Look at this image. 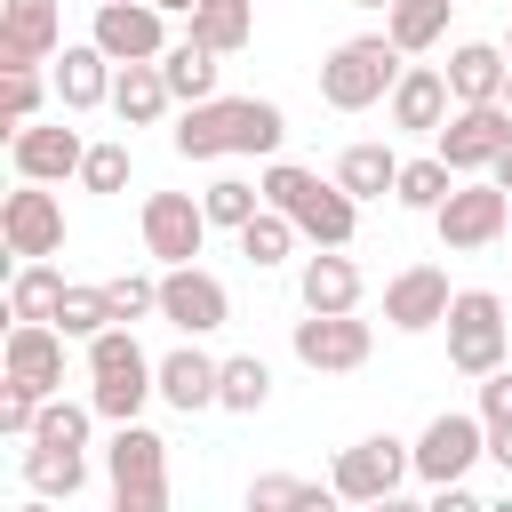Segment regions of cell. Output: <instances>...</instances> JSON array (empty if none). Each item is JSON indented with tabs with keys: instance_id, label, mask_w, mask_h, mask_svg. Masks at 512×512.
Masks as SVG:
<instances>
[{
	"instance_id": "obj_27",
	"label": "cell",
	"mask_w": 512,
	"mask_h": 512,
	"mask_svg": "<svg viewBox=\"0 0 512 512\" xmlns=\"http://www.w3.org/2000/svg\"><path fill=\"white\" fill-rule=\"evenodd\" d=\"M184 32H192L200 48H216V56H240V48L256 40V0H200V8L184 16Z\"/></svg>"
},
{
	"instance_id": "obj_32",
	"label": "cell",
	"mask_w": 512,
	"mask_h": 512,
	"mask_svg": "<svg viewBox=\"0 0 512 512\" xmlns=\"http://www.w3.org/2000/svg\"><path fill=\"white\" fill-rule=\"evenodd\" d=\"M24 480H32V496H80L88 488V448H40V440H24Z\"/></svg>"
},
{
	"instance_id": "obj_46",
	"label": "cell",
	"mask_w": 512,
	"mask_h": 512,
	"mask_svg": "<svg viewBox=\"0 0 512 512\" xmlns=\"http://www.w3.org/2000/svg\"><path fill=\"white\" fill-rule=\"evenodd\" d=\"M352 8H392V0H352Z\"/></svg>"
},
{
	"instance_id": "obj_17",
	"label": "cell",
	"mask_w": 512,
	"mask_h": 512,
	"mask_svg": "<svg viewBox=\"0 0 512 512\" xmlns=\"http://www.w3.org/2000/svg\"><path fill=\"white\" fill-rule=\"evenodd\" d=\"M8 160H16V176H32V184H80L88 136L64 128V120H24V128H8Z\"/></svg>"
},
{
	"instance_id": "obj_1",
	"label": "cell",
	"mask_w": 512,
	"mask_h": 512,
	"mask_svg": "<svg viewBox=\"0 0 512 512\" xmlns=\"http://www.w3.org/2000/svg\"><path fill=\"white\" fill-rule=\"evenodd\" d=\"M288 144V112L272 96H208V104H184L176 120V152L184 160H280Z\"/></svg>"
},
{
	"instance_id": "obj_15",
	"label": "cell",
	"mask_w": 512,
	"mask_h": 512,
	"mask_svg": "<svg viewBox=\"0 0 512 512\" xmlns=\"http://www.w3.org/2000/svg\"><path fill=\"white\" fill-rule=\"evenodd\" d=\"M88 40L112 64H152V56H168V8L160 0H96Z\"/></svg>"
},
{
	"instance_id": "obj_33",
	"label": "cell",
	"mask_w": 512,
	"mask_h": 512,
	"mask_svg": "<svg viewBox=\"0 0 512 512\" xmlns=\"http://www.w3.org/2000/svg\"><path fill=\"white\" fill-rule=\"evenodd\" d=\"M448 16H456V0H392V8H384V32H392L408 56H424V48L448 40Z\"/></svg>"
},
{
	"instance_id": "obj_29",
	"label": "cell",
	"mask_w": 512,
	"mask_h": 512,
	"mask_svg": "<svg viewBox=\"0 0 512 512\" xmlns=\"http://www.w3.org/2000/svg\"><path fill=\"white\" fill-rule=\"evenodd\" d=\"M344 504L336 480H296V472H256L248 480V512H328Z\"/></svg>"
},
{
	"instance_id": "obj_45",
	"label": "cell",
	"mask_w": 512,
	"mask_h": 512,
	"mask_svg": "<svg viewBox=\"0 0 512 512\" xmlns=\"http://www.w3.org/2000/svg\"><path fill=\"white\" fill-rule=\"evenodd\" d=\"M160 8H168V16H192V8H200V0H160Z\"/></svg>"
},
{
	"instance_id": "obj_26",
	"label": "cell",
	"mask_w": 512,
	"mask_h": 512,
	"mask_svg": "<svg viewBox=\"0 0 512 512\" xmlns=\"http://www.w3.org/2000/svg\"><path fill=\"white\" fill-rule=\"evenodd\" d=\"M64 304V272L48 256H16L8 264V320H56Z\"/></svg>"
},
{
	"instance_id": "obj_2",
	"label": "cell",
	"mask_w": 512,
	"mask_h": 512,
	"mask_svg": "<svg viewBox=\"0 0 512 512\" xmlns=\"http://www.w3.org/2000/svg\"><path fill=\"white\" fill-rule=\"evenodd\" d=\"M256 184H264L272 208L296 216V232H304L312 248H352V232H360V200H352L336 176H320V168H304V160H264Z\"/></svg>"
},
{
	"instance_id": "obj_44",
	"label": "cell",
	"mask_w": 512,
	"mask_h": 512,
	"mask_svg": "<svg viewBox=\"0 0 512 512\" xmlns=\"http://www.w3.org/2000/svg\"><path fill=\"white\" fill-rule=\"evenodd\" d=\"M488 176H496V184H504V192H512V144H504V152H496V168H488Z\"/></svg>"
},
{
	"instance_id": "obj_20",
	"label": "cell",
	"mask_w": 512,
	"mask_h": 512,
	"mask_svg": "<svg viewBox=\"0 0 512 512\" xmlns=\"http://www.w3.org/2000/svg\"><path fill=\"white\" fill-rule=\"evenodd\" d=\"M384 112H392V128H408V136H440V120L456 112V88H448L440 64H408V72L392 80Z\"/></svg>"
},
{
	"instance_id": "obj_38",
	"label": "cell",
	"mask_w": 512,
	"mask_h": 512,
	"mask_svg": "<svg viewBox=\"0 0 512 512\" xmlns=\"http://www.w3.org/2000/svg\"><path fill=\"white\" fill-rule=\"evenodd\" d=\"M104 296H112V320H160V272H112L104 280Z\"/></svg>"
},
{
	"instance_id": "obj_48",
	"label": "cell",
	"mask_w": 512,
	"mask_h": 512,
	"mask_svg": "<svg viewBox=\"0 0 512 512\" xmlns=\"http://www.w3.org/2000/svg\"><path fill=\"white\" fill-rule=\"evenodd\" d=\"M504 56H512V32H504Z\"/></svg>"
},
{
	"instance_id": "obj_35",
	"label": "cell",
	"mask_w": 512,
	"mask_h": 512,
	"mask_svg": "<svg viewBox=\"0 0 512 512\" xmlns=\"http://www.w3.org/2000/svg\"><path fill=\"white\" fill-rule=\"evenodd\" d=\"M56 328H64L72 344H88V336H104V328H112V296H104V280H64V304H56Z\"/></svg>"
},
{
	"instance_id": "obj_23",
	"label": "cell",
	"mask_w": 512,
	"mask_h": 512,
	"mask_svg": "<svg viewBox=\"0 0 512 512\" xmlns=\"http://www.w3.org/2000/svg\"><path fill=\"white\" fill-rule=\"evenodd\" d=\"M112 56L96 48V40H64L56 48V96H64V112H96V104H112Z\"/></svg>"
},
{
	"instance_id": "obj_39",
	"label": "cell",
	"mask_w": 512,
	"mask_h": 512,
	"mask_svg": "<svg viewBox=\"0 0 512 512\" xmlns=\"http://www.w3.org/2000/svg\"><path fill=\"white\" fill-rule=\"evenodd\" d=\"M80 192H128V144H88V160H80Z\"/></svg>"
},
{
	"instance_id": "obj_18",
	"label": "cell",
	"mask_w": 512,
	"mask_h": 512,
	"mask_svg": "<svg viewBox=\"0 0 512 512\" xmlns=\"http://www.w3.org/2000/svg\"><path fill=\"white\" fill-rule=\"evenodd\" d=\"M448 304H456V288H448V272H440V264H400V272L384 280V320H392L400 336L440 328V320H448Z\"/></svg>"
},
{
	"instance_id": "obj_19",
	"label": "cell",
	"mask_w": 512,
	"mask_h": 512,
	"mask_svg": "<svg viewBox=\"0 0 512 512\" xmlns=\"http://www.w3.org/2000/svg\"><path fill=\"white\" fill-rule=\"evenodd\" d=\"M64 48V8L56 0H0V72L48 64Z\"/></svg>"
},
{
	"instance_id": "obj_8",
	"label": "cell",
	"mask_w": 512,
	"mask_h": 512,
	"mask_svg": "<svg viewBox=\"0 0 512 512\" xmlns=\"http://www.w3.org/2000/svg\"><path fill=\"white\" fill-rule=\"evenodd\" d=\"M504 224H512V192H504L496 176H456V192L432 208V232H440V248H456V256L496 248Z\"/></svg>"
},
{
	"instance_id": "obj_22",
	"label": "cell",
	"mask_w": 512,
	"mask_h": 512,
	"mask_svg": "<svg viewBox=\"0 0 512 512\" xmlns=\"http://www.w3.org/2000/svg\"><path fill=\"white\" fill-rule=\"evenodd\" d=\"M296 296H304V312H360L368 280H360V264L344 248H312L304 272H296Z\"/></svg>"
},
{
	"instance_id": "obj_30",
	"label": "cell",
	"mask_w": 512,
	"mask_h": 512,
	"mask_svg": "<svg viewBox=\"0 0 512 512\" xmlns=\"http://www.w3.org/2000/svg\"><path fill=\"white\" fill-rule=\"evenodd\" d=\"M160 72H168V88H176V104H208V96H224V88H216V72H224V64H216V48H200L192 32H184V40H168V56H160Z\"/></svg>"
},
{
	"instance_id": "obj_43",
	"label": "cell",
	"mask_w": 512,
	"mask_h": 512,
	"mask_svg": "<svg viewBox=\"0 0 512 512\" xmlns=\"http://www.w3.org/2000/svg\"><path fill=\"white\" fill-rule=\"evenodd\" d=\"M488 464L512 480V424H488Z\"/></svg>"
},
{
	"instance_id": "obj_31",
	"label": "cell",
	"mask_w": 512,
	"mask_h": 512,
	"mask_svg": "<svg viewBox=\"0 0 512 512\" xmlns=\"http://www.w3.org/2000/svg\"><path fill=\"white\" fill-rule=\"evenodd\" d=\"M232 240H240V256H248L256 272H272V264H288V256H296V240H304V232H296V216H288V208H272V200H264Z\"/></svg>"
},
{
	"instance_id": "obj_40",
	"label": "cell",
	"mask_w": 512,
	"mask_h": 512,
	"mask_svg": "<svg viewBox=\"0 0 512 512\" xmlns=\"http://www.w3.org/2000/svg\"><path fill=\"white\" fill-rule=\"evenodd\" d=\"M0 80H8V128L40 120V104H48V80H40V64H24V72H0Z\"/></svg>"
},
{
	"instance_id": "obj_47",
	"label": "cell",
	"mask_w": 512,
	"mask_h": 512,
	"mask_svg": "<svg viewBox=\"0 0 512 512\" xmlns=\"http://www.w3.org/2000/svg\"><path fill=\"white\" fill-rule=\"evenodd\" d=\"M504 104H512V80H504Z\"/></svg>"
},
{
	"instance_id": "obj_12",
	"label": "cell",
	"mask_w": 512,
	"mask_h": 512,
	"mask_svg": "<svg viewBox=\"0 0 512 512\" xmlns=\"http://www.w3.org/2000/svg\"><path fill=\"white\" fill-rule=\"evenodd\" d=\"M144 256L152 264H192L200 248H208V208H200V192H144Z\"/></svg>"
},
{
	"instance_id": "obj_36",
	"label": "cell",
	"mask_w": 512,
	"mask_h": 512,
	"mask_svg": "<svg viewBox=\"0 0 512 512\" xmlns=\"http://www.w3.org/2000/svg\"><path fill=\"white\" fill-rule=\"evenodd\" d=\"M264 400H272V368H264V352H232V360H224V392H216V408L256 416Z\"/></svg>"
},
{
	"instance_id": "obj_13",
	"label": "cell",
	"mask_w": 512,
	"mask_h": 512,
	"mask_svg": "<svg viewBox=\"0 0 512 512\" xmlns=\"http://www.w3.org/2000/svg\"><path fill=\"white\" fill-rule=\"evenodd\" d=\"M160 320L176 336H216L232 320V288L200 264H160Z\"/></svg>"
},
{
	"instance_id": "obj_42",
	"label": "cell",
	"mask_w": 512,
	"mask_h": 512,
	"mask_svg": "<svg viewBox=\"0 0 512 512\" xmlns=\"http://www.w3.org/2000/svg\"><path fill=\"white\" fill-rule=\"evenodd\" d=\"M432 504H440V512H480V496H472V480H448V488H432Z\"/></svg>"
},
{
	"instance_id": "obj_24",
	"label": "cell",
	"mask_w": 512,
	"mask_h": 512,
	"mask_svg": "<svg viewBox=\"0 0 512 512\" xmlns=\"http://www.w3.org/2000/svg\"><path fill=\"white\" fill-rule=\"evenodd\" d=\"M440 72H448L456 104H488V96H504V80H512V56H504V40H456Z\"/></svg>"
},
{
	"instance_id": "obj_11",
	"label": "cell",
	"mask_w": 512,
	"mask_h": 512,
	"mask_svg": "<svg viewBox=\"0 0 512 512\" xmlns=\"http://www.w3.org/2000/svg\"><path fill=\"white\" fill-rule=\"evenodd\" d=\"M504 144H512V104H504V96H488V104H456V112L440 120V136H432V152H440L456 176H488Z\"/></svg>"
},
{
	"instance_id": "obj_3",
	"label": "cell",
	"mask_w": 512,
	"mask_h": 512,
	"mask_svg": "<svg viewBox=\"0 0 512 512\" xmlns=\"http://www.w3.org/2000/svg\"><path fill=\"white\" fill-rule=\"evenodd\" d=\"M80 360H88V400H96L104 424H128V416H144V400H160V360L136 344L128 320H112L104 336H88Z\"/></svg>"
},
{
	"instance_id": "obj_5",
	"label": "cell",
	"mask_w": 512,
	"mask_h": 512,
	"mask_svg": "<svg viewBox=\"0 0 512 512\" xmlns=\"http://www.w3.org/2000/svg\"><path fill=\"white\" fill-rule=\"evenodd\" d=\"M104 480H112V512H168V440H160L144 416L112 424V440H104Z\"/></svg>"
},
{
	"instance_id": "obj_9",
	"label": "cell",
	"mask_w": 512,
	"mask_h": 512,
	"mask_svg": "<svg viewBox=\"0 0 512 512\" xmlns=\"http://www.w3.org/2000/svg\"><path fill=\"white\" fill-rule=\"evenodd\" d=\"M288 352H296L312 376H352V368H368L376 328H368L360 312H304V320L288 328Z\"/></svg>"
},
{
	"instance_id": "obj_10",
	"label": "cell",
	"mask_w": 512,
	"mask_h": 512,
	"mask_svg": "<svg viewBox=\"0 0 512 512\" xmlns=\"http://www.w3.org/2000/svg\"><path fill=\"white\" fill-rule=\"evenodd\" d=\"M480 456H488V424H480V408H440V416L416 432V480H424V488L472 480Z\"/></svg>"
},
{
	"instance_id": "obj_41",
	"label": "cell",
	"mask_w": 512,
	"mask_h": 512,
	"mask_svg": "<svg viewBox=\"0 0 512 512\" xmlns=\"http://www.w3.org/2000/svg\"><path fill=\"white\" fill-rule=\"evenodd\" d=\"M480 424H512V360L480 376Z\"/></svg>"
},
{
	"instance_id": "obj_14",
	"label": "cell",
	"mask_w": 512,
	"mask_h": 512,
	"mask_svg": "<svg viewBox=\"0 0 512 512\" xmlns=\"http://www.w3.org/2000/svg\"><path fill=\"white\" fill-rule=\"evenodd\" d=\"M64 328L56 320H8V344H0V384H24L40 400L64 392Z\"/></svg>"
},
{
	"instance_id": "obj_25",
	"label": "cell",
	"mask_w": 512,
	"mask_h": 512,
	"mask_svg": "<svg viewBox=\"0 0 512 512\" xmlns=\"http://www.w3.org/2000/svg\"><path fill=\"white\" fill-rule=\"evenodd\" d=\"M168 104H176V88H168L160 56H152V64H120V72H112V112H120V128H152Z\"/></svg>"
},
{
	"instance_id": "obj_4",
	"label": "cell",
	"mask_w": 512,
	"mask_h": 512,
	"mask_svg": "<svg viewBox=\"0 0 512 512\" xmlns=\"http://www.w3.org/2000/svg\"><path fill=\"white\" fill-rule=\"evenodd\" d=\"M400 72H408V48L392 32H352V40H336L320 56V104L328 112H368V104L392 96Z\"/></svg>"
},
{
	"instance_id": "obj_37",
	"label": "cell",
	"mask_w": 512,
	"mask_h": 512,
	"mask_svg": "<svg viewBox=\"0 0 512 512\" xmlns=\"http://www.w3.org/2000/svg\"><path fill=\"white\" fill-rule=\"evenodd\" d=\"M200 208H208L216 232H240V224L264 208V184H256V176H216V184L200 192Z\"/></svg>"
},
{
	"instance_id": "obj_6",
	"label": "cell",
	"mask_w": 512,
	"mask_h": 512,
	"mask_svg": "<svg viewBox=\"0 0 512 512\" xmlns=\"http://www.w3.org/2000/svg\"><path fill=\"white\" fill-rule=\"evenodd\" d=\"M336 496L344 504H392L408 480H416V440H400V432H368V440H352V448H336Z\"/></svg>"
},
{
	"instance_id": "obj_16",
	"label": "cell",
	"mask_w": 512,
	"mask_h": 512,
	"mask_svg": "<svg viewBox=\"0 0 512 512\" xmlns=\"http://www.w3.org/2000/svg\"><path fill=\"white\" fill-rule=\"evenodd\" d=\"M0 248L8 256H64V200L32 176H16V192L0 200Z\"/></svg>"
},
{
	"instance_id": "obj_34",
	"label": "cell",
	"mask_w": 512,
	"mask_h": 512,
	"mask_svg": "<svg viewBox=\"0 0 512 512\" xmlns=\"http://www.w3.org/2000/svg\"><path fill=\"white\" fill-rule=\"evenodd\" d=\"M448 192H456V168H448L440 152H416V160H400V184H392V200H400V208L432 216V208H440Z\"/></svg>"
},
{
	"instance_id": "obj_7",
	"label": "cell",
	"mask_w": 512,
	"mask_h": 512,
	"mask_svg": "<svg viewBox=\"0 0 512 512\" xmlns=\"http://www.w3.org/2000/svg\"><path fill=\"white\" fill-rule=\"evenodd\" d=\"M448 368L456 376H488V368H504V336H512V320H504V296L496 288H456V304H448Z\"/></svg>"
},
{
	"instance_id": "obj_21",
	"label": "cell",
	"mask_w": 512,
	"mask_h": 512,
	"mask_svg": "<svg viewBox=\"0 0 512 512\" xmlns=\"http://www.w3.org/2000/svg\"><path fill=\"white\" fill-rule=\"evenodd\" d=\"M216 392H224V360H216V352H200V336H184L176 352H160V400H168L176 416L216 408Z\"/></svg>"
},
{
	"instance_id": "obj_28",
	"label": "cell",
	"mask_w": 512,
	"mask_h": 512,
	"mask_svg": "<svg viewBox=\"0 0 512 512\" xmlns=\"http://www.w3.org/2000/svg\"><path fill=\"white\" fill-rule=\"evenodd\" d=\"M336 184H344L352 200H384V192L400 184V152L360 136V144H344V152H336Z\"/></svg>"
}]
</instances>
